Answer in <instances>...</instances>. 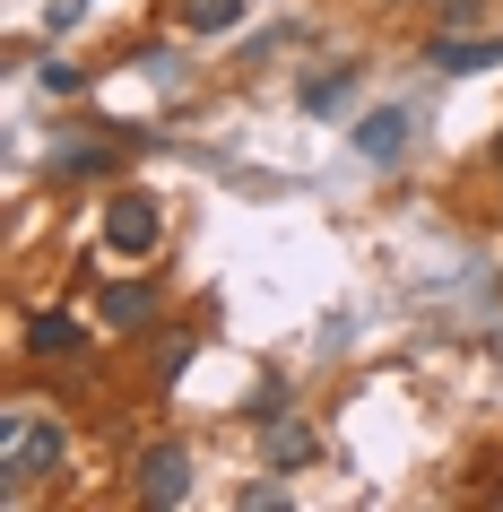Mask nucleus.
<instances>
[{
	"mask_svg": "<svg viewBox=\"0 0 503 512\" xmlns=\"http://www.w3.org/2000/svg\"><path fill=\"white\" fill-rule=\"evenodd\" d=\"M61 469V417L44 408H9V426H0V495L18 504L35 478H53Z\"/></svg>",
	"mask_w": 503,
	"mask_h": 512,
	"instance_id": "nucleus-1",
	"label": "nucleus"
},
{
	"mask_svg": "<svg viewBox=\"0 0 503 512\" xmlns=\"http://www.w3.org/2000/svg\"><path fill=\"white\" fill-rule=\"evenodd\" d=\"M157 235H165V217H157L148 191H113L105 200V243L113 252H157Z\"/></svg>",
	"mask_w": 503,
	"mask_h": 512,
	"instance_id": "nucleus-2",
	"label": "nucleus"
},
{
	"mask_svg": "<svg viewBox=\"0 0 503 512\" xmlns=\"http://www.w3.org/2000/svg\"><path fill=\"white\" fill-rule=\"evenodd\" d=\"M139 495H148V504H183V495H191V452H183V443H157V452H148V460H139Z\"/></svg>",
	"mask_w": 503,
	"mask_h": 512,
	"instance_id": "nucleus-3",
	"label": "nucleus"
},
{
	"mask_svg": "<svg viewBox=\"0 0 503 512\" xmlns=\"http://www.w3.org/2000/svg\"><path fill=\"white\" fill-rule=\"evenodd\" d=\"M425 61H434V70H443V79H469V70H495L503 61V35H434V44H425Z\"/></svg>",
	"mask_w": 503,
	"mask_h": 512,
	"instance_id": "nucleus-4",
	"label": "nucleus"
},
{
	"mask_svg": "<svg viewBox=\"0 0 503 512\" xmlns=\"http://www.w3.org/2000/svg\"><path fill=\"white\" fill-rule=\"evenodd\" d=\"M408 131H417V113H408V105H382V113H365V122H356V157L391 165L399 148H408Z\"/></svg>",
	"mask_w": 503,
	"mask_h": 512,
	"instance_id": "nucleus-5",
	"label": "nucleus"
},
{
	"mask_svg": "<svg viewBox=\"0 0 503 512\" xmlns=\"http://www.w3.org/2000/svg\"><path fill=\"white\" fill-rule=\"evenodd\" d=\"M105 322H113V330L157 322V287H148V278H122V287H105Z\"/></svg>",
	"mask_w": 503,
	"mask_h": 512,
	"instance_id": "nucleus-6",
	"label": "nucleus"
},
{
	"mask_svg": "<svg viewBox=\"0 0 503 512\" xmlns=\"http://www.w3.org/2000/svg\"><path fill=\"white\" fill-rule=\"evenodd\" d=\"M27 356H79V322H70V313H35L27 322Z\"/></svg>",
	"mask_w": 503,
	"mask_h": 512,
	"instance_id": "nucleus-7",
	"label": "nucleus"
},
{
	"mask_svg": "<svg viewBox=\"0 0 503 512\" xmlns=\"http://www.w3.org/2000/svg\"><path fill=\"white\" fill-rule=\"evenodd\" d=\"M243 18V0H183V27L191 35H226Z\"/></svg>",
	"mask_w": 503,
	"mask_h": 512,
	"instance_id": "nucleus-8",
	"label": "nucleus"
},
{
	"mask_svg": "<svg viewBox=\"0 0 503 512\" xmlns=\"http://www.w3.org/2000/svg\"><path fill=\"white\" fill-rule=\"evenodd\" d=\"M113 148L105 139H70V148H53V174H105Z\"/></svg>",
	"mask_w": 503,
	"mask_h": 512,
	"instance_id": "nucleus-9",
	"label": "nucleus"
},
{
	"mask_svg": "<svg viewBox=\"0 0 503 512\" xmlns=\"http://www.w3.org/2000/svg\"><path fill=\"white\" fill-rule=\"evenodd\" d=\"M356 96V70H330V79H304V113H330Z\"/></svg>",
	"mask_w": 503,
	"mask_h": 512,
	"instance_id": "nucleus-10",
	"label": "nucleus"
},
{
	"mask_svg": "<svg viewBox=\"0 0 503 512\" xmlns=\"http://www.w3.org/2000/svg\"><path fill=\"white\" fill-rule=\"evenodd\" d=\"M44 87H53V96H79L87 70H79V61H44Z\"/></svg>",
	"mask_w": 503,
	"mask_h": 512,
	"instance_id": "nucleus-11",
	"label": "nucleus"
},
{
	"mask_svg": "<svg viewBox=\"0 0 503 512\" xmlns=\"http://www.w3.org/2000/svg\"><path fill=\"white\" fill-rule=\"evenodd\" d=\"M278 460H287V469H295V460H313V434H304V426H278Z\"/></svg>",
	"mask_w": 503,
	"mask_h": 512,
	"instance_id": "nucleus-12",
	"label": "nucleus"
},
{
	"mask_svg": "<svg viewBox=\"0 0 503 512\" xmlns=\"http://www.w3.org/2000/svg\"><path fill=\"white\" fill-rule=\"evenodd\" d=\"M79 9H87V0H53V9H44V18H53V35H61V27H79Z\"/></svg>",
	"mask_w": 503,
	"mask_h": 512,
	"instance_id": "nucleus-13",
	"label": "nucleus"
}]
</instances>
